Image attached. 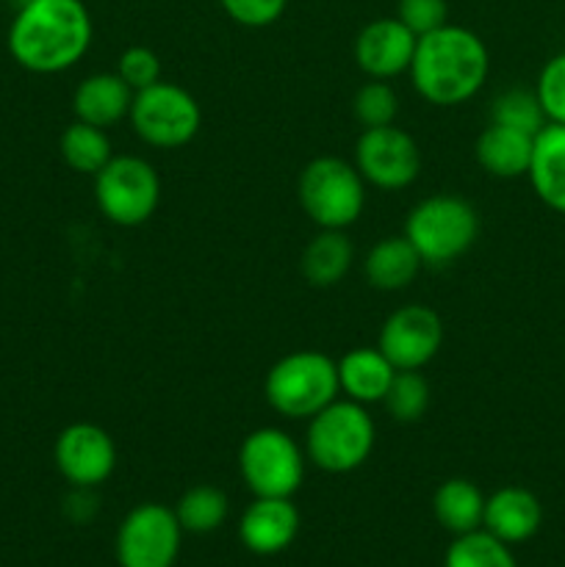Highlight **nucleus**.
I'll use <instances>...</instances> for the list:
<instances>
[{
	"label": "nucleus",
	"instance_id": "nucleus-1",
	"mask_svg": "<svg viewBox=\"0 0 565 567\" xmlns=\"http://www.w3.org/2000/svg\"><path fill=\"white\" fill-rule=\"evenodd\" d=\"M83 0H25L9 28V53L22 70L55 75L72 70L92 44Z\"/></svg>",
	"mask_w": 565,
	"mask_h": 567
},
{
	"label": "nucleus",
	"instance_id": "nucleus-2",
	"mask_svg": "<svg viewBox=\"0 0 565 567\" xmlns=\"http://www.w3.org/2000/svg\"><path fill=\"white\" fill-rule=\"evenodd\" d=\"M491 55L474 31L460 25H441L415 42L410 61V81L415 92L432 105H463L476 97L487 81Z\"/></svg>",
	"mask_w": 565,
	"mask_h": 567
},
{
	"label": "nucleus",
	"instance_id": "nucleus-3",
	"mask_svg": "<svg viewBox=\"0 0 565 567\" xmlns=\"http://www.w3.org/2000/svg\"><path fill=\"white\" fill-rule=\"evenodd\" d=\"M377 430L366 404L336 399L308 419L305 457L327 474H352L374 452Z\"/></svg>",
	"mask_w": 565,
	"mask_h": 567
},
{
	"label": "nucleus",
	"instance_id": "nucleus-4",
	"mask_svg": "<svg viewBox=\"0 0 565 567\" xmlns=\"http://www.w3.org/2000/svg\"><path fill=\"white\" fill-rule=\"evenodd\" d=\"M341 393L338 363L316 349H299L277 360L264 380V396L277 415L308 421Z\"/></svg>",
	"mask_w": 565,
	"mask_h": 567
},
{
	"label": "nucleus",
	"instance_id": "nucleus-5",
	"mask_svg": "<svg viewBox=\"0 0 565 567\" xmlns=\"http://www.w3.org/2000/svg\"><path fill=\"white\" fill-rule=\"evenodd\" d=\"M404 238L415 247L424 266H449L463 258L480 236L474 205L454 194H435L415 205L404 219Z\"/></svg>",
	"mask_w": 565,
	"mask_h": 567
},
{
	"label": "nucleus",
	"instance_id": "nucleus-6",
	"mask_svg": "<svg viewBox=\"0 0 565 567\" xmlns=\"http://www.w3.org/2000/svg\"><path fill=\"white\" fill-rule=\"evenodd\" d=\"M297 197L319 230H347L366 208V181L349 161L321 155L299 175Z\"/></svg>",
	"mask_w": 565,
	"mask_h": 567
},
{
	"label": "nucleus",
	"instance_id": "nucleus-7",
	"mask_svg": "<svg viewBox=\"0 0 565 567\" xmlns=\"http://www.w3.org/2000/svg\"><path fill=\"white\" fill-rule=\"evenodd\" d=\"M238 471L255 498H291L305 482V449L288 432L260 426L242 441Z\"/></svg>",
	"mask_w": 565,
	"mask_h": 567
},
{
	"label": "nucleus",
	"instance_id": "nucleus-8",
	"mask_svg": "<svg viewBox=\"0 0 565 567\" xmlns=\"http://www.w3.org/2000/svg\"><path fill=\"white\" fill-rule=\"evenodd\" d=\"M94 203L111 225H144L153 219L161 203L158 172L138 155H114L94 175Z\"/></svg>",
	"mask_w": 565,
	"mask_h": 567
},
{
	"label": "nucleus",
	"instance_id": "nucleus-9",
	"mask_svg": "<svg viewBox=\"0 0 565 567\" xmlns=\"http://www.w3.org/2000/svg\"><path fill=\"white\" fill-rule=\"evenodd\" d=\"M127 120L144 144L155 150H177L186 147L199 133L203 111L186 89L158 81L142 92H133Z\"/></svg>",
	"mask_w": 565,
	"mask_h": 567
},
{
	"label": "nucleus",
	"instance_id": "nucleus-10",
	"mask_svg": "<svg viewBox=\"0 0 565 567\" xmlns=\"http://www.w3.org/2000/svg\"><path fill=\"white\" fill-rule=\"evenodd\" d=\"M183 529L175 509L147 502L133 507L116 529L120 567H175Z\"/></svg>",
	"mask_w": 565,
	"mask_h": 567
},
{
	"label": "nucleus",
	"instance_id": "nucleus-11",
	"mask_svg": "<svg viewBox=\"0 0 565 567\" xmlns=\"http://www.w3.org/2000/svg\"><path fill=\"white\" fill-rule=\"evenodd\" d=\"M355 169L380 192H402L421 172V150L408 131L397 125L363 127L355 144Z\"/></svg>",
	"mask_w": 565,
	"mask_h": 567
},
{
	"label": "nucleus",
	"instance_id": "nucleus-12",
	"mask_svg": "<svg viewBox=\"0 0 565 567\" xmlns=\"http://www.w3.org/2000/svg\"><path fill=\"white\" fill-rule=\"evenodd\" d=\"M443 343V321L427 305H404L397 308L380 330V352L397 371H421Z\"/></svg>",
	"mask_w": 565,
	"mask_h": 567
},
{
	"label": "nucleus",
	"instance_id": "nucleus-13",
	"mask_svg": "<svg viewBox=\"0 0 565 567\" xmlns=\"http://www.w3.org/2000/svg\"><path fill=\"white\" fill-rule=\"evenodd\" d=\"M53 460L59 474L72 487L94 491L111 480L116 468V443L103 426L97 424H70L55 437Z\"/></svg>",
	"mask_w": 565,
	"mask_h": 567
},
{
	"label": "nucleus",
	"instance_id": "nucleus-14",
	"mask_svg": "<svg viewBox=\"0 0 565 567\" xmlns=\"http://www.w3.org/2000/svg\"><path fill=\"white\" fill-rule=\"evenodd\" d=\"M415 37L397 17L369 22L355 39V61L371 81H391L410 70L415 53Z\"/></svg>",
	"mask_w": 565,
	"mask_h": 567
},
{
	"label": "nucleus",
	"instance_id": "nucleus-15",
	"mask_svg": "<svg viewBox=\"0 0 565 567\" xmlns=\"http://www.w3.org/2000/svg\"><path fill=\"white\" fill-rule=\"evenodd\" d=\"M299 535V509L291 498H255L238 520L244 548L258 557L286 551Z\"/></svg>",
	"mask_w": 565,
	"mask_h": 567
},
{
	"label": "nucleus",
	"instance_id": "nucleus-16",
	"mask_svg": "<svg viewBox=\"0 0 565 567\" xmlns=\"http://www.w3.org/2000/svg\"><path fill=\"white\" fill-rule=\"evenodd\" d=\"M543 524V507L537 496L526 487H502L493 496L485 498V515H482V529L491 532L507 546L526 543L537 535Z\"/></svg>",
	"mask_w": 565,
	"mask_h": 567
},
{
	"label": "nucleus",
	"instance_id": "nucleus-17",
	"mask_svg": "<svg viewBox=\"0 0 565 567\" xmlns=\"http://www.w3.org/2000/svg\"><path fill=\"white\" fill-rule=\"evenodd\" d=\"M131 103L133 89L116 72H94V75L83 78L72 92L75 120L103 127V131L125 120L131 114Z\"/></svg>",
	"mask_w": 565,
	"mask_h": 567
},
{
	"label": "nucleus",
	"instance_id": "nucleus-18",
	"mask_svg": "<svg viewBox=\"0 0 565 567\" xmlns=\"http://www.w3.org/2000/svg\"><path fill=\"white\" fill-rule=\"evenodd\" d=\"M336 363L338 388H341V393H347V399L358 404H382L397 369L380 352V347L349 349Z\"/></svg>",
	"mask_w": 565,
	"mask_h": 567
},
{
	"label": "nucleus",
	"instance_id": "nucleus-19",
	"mask_svg": "<svg viewBox=\"0 0 565 567\" xmlns=\"http://www.w3.org/2000/svg\"><path fill=\"white\" fill-rule=\"evenodd\" d=\"M532 147H535V136L491 122L476 138L474 155L487 175L515 181V177H524L530 172Z\"/></svg>",
	"mask_w": 565,
	"mask_h": 567
},
{
	"label": "nucleus",
	"instance_id": "nucleus-20",
	"mask_svg": "<svg viewBox=\"0 0 565 567\" xmlns=\"http://www.w3.org/2000/svg\"><path fill=\"white\" fill-rule=\"evenodd\" d=\"M526 177L546 208L565 214V125L548 122L537 133Z\"/></svg>",
	"mask_w": 565,
	"mask_h": 567
},
{
	"label": "nucleus",
	"instance_id": "nucleus-21",
	"mask_svg": "<svg viewBox=\"0 0 565 567\" xmlns=\"http://www.w3.org/2000/svg\"><path fill=\"white\" fill-rule=\"evenodd\" d=\"M421 266H424V260H421V255L415 252V247L408 238L388 236L380 238V241L366 252L363 275L371 288L393 293L404 291V288L419 277Z\"/></svg>",
	"mask_w": 565,
	"mask_h": 567
},
{
	"label": "nucleus",
	"instance_id": "nucleus-22",
	"mask_svg": "<svg viewBox=\"0 0 565 567\" xmlns=\"http://www.w3.org/2000/svg\"><path fill=\"white\" fill-rule=\"evenodd\" d=\"M355 264V247L343 230H319L302 249L299 271L314 288H332L349 275Z\"/></svg>",
	"mask_w": 565,
	"mask_h": 567
},
{
	"label": "nucleus",
	"instance_id": "nucleus-23",
	"mask_svg": "<svg viewBox=\"0 0 565 567\" xmlns=\"http://www.w3.org/2000/svg\"><path fill=\"white\" fill-rule=\"evenodd\" d=\"M485 498L480 487L471 480H446L432 496V513L435 520L446 532L458 535H469V532L482 529V515H485Z\"/></svg>",
	"mask_w": 565,
	"mask_h": 567
},
{
	"label": "nucleus",
	"instance_id": "nucleus-24",
	"mask_svg": "<svg viewBox=\"0 0 565 567\" xmlns=\"http://www.w3.org/2000/svg\"><path fill=\"white\" fill-rule=\"evenodd\" d=\"M61 158L70 169L81 172V175H97L111 158H114V150H111V138L103 127L86 125V122L75 120L64 133H61Z\"/></svg>",
	"mask_w": 565,
	"mask_h": 567
},
{
	"label": "nucleus",
	"instance_id": "nucleus-25",
	"mask_svg": "<svg viewBox=\"0 0 565 567\" xmlns=\"http://www.w3.org/2000/svg\"><path fill=\"white\" fill-rule=\"evenodd\" d=\"M230 513V502H227L225 491L214 485H194L188 487L175 504V515L181 520L183 532L192 535H208L216 532L227 520Z\"/></svg>",
	"mask_w": 565,
	"mask_h": 567
},
{
	"label": "nucleus",
	"instance_id": "nucleus-26",
	"mask_svg": "<svg viewBox=\"0 0 565 567\" xmlns=\"http://www.w3.org/2000/svg\"><path fill=\"white\" fill-rule=\"evenodd\" d=\"M443 567H518V563L507 543L493 537L491 532L476 529L454 537Z\"/></svg>",
	"mask_w": 565,
	"mask_h": 567
},
{
	"label": "nucleus",
	"instance_id": "nucleus-27",
	"mask_svg": "<svg viewBox=\"0 0 565 567\" xmlns=\"http://www.w3.org/2000/svg\"><path fill=\"white\" fill-rule=\"evenodd\" d=\"M382 404L393 421L415 424L424 419L427 408H430V382L424 380L421 371H397Z\"/></svg>",
	"mask_w": 565,
	"mask_h": 567
},
{
	"label": "nucleus",
	"instance_id": "nucleus-28",
	"mask_svg": "<svg viewBox=\"0 0 565 567\" xmlns=\"http://www.w3.org/2000/svg\"><path fill=\"white\" fill-rule=\"evenodd\" d=\"M491 122L515 127V131H524L530 133V136H537V133L548 125L537 94L524 92V89H510V92L499 94V97L493 100Z\"/></svg>",
	"mask_w": 565,
	"mask_h": 567
},
{
	"label": "nucleus",
	"instance_id": "nucleus-29",
	"mask_svg": "<svg viewBox=\"0 0 565 567\" xmlns=\"http://www.w3.org/2000/svg\"><path fill=\"white\" fill-rule=\"evenodd\" d=\"M355 120L363 127H382L393 125L399 114V97L388 81H371L358 89L352 100Z\"/></svg>",
	"mask_w": 565,
	"mask_h": 567
},
{
	"label": "nucleus",
	"instance_id": "nucleus-30",
	"mask_svg": "<svg viewBox=\"0 0 565 567\" xmlns=\"http://www.w3.org/2000/svg\"><path fill=\"white\" fill-rule=\"evenodd\" d=\"M535 94L541 100L546 120L554 122V125H565V53L552 55L543 64Z\"/></svg>",
	"mask_w": 565,
	"mask_h": 567
},
{
	"label": "nucleus",
	"instance_id": "nucleus-31",
	"mask_svg": "<svg viewBox=\"0 0 565 567\" xmlns=\"http://www.w3.org/2000/svg\"><path fill=\"white\" fill-rule=\"evenodd\" d=\"M116 75L133 89V92H142V89L153 86L161 81V59L150 48L142 44H133L116 61Z\"/></svg>",
	"mask_w": 565,
	"mask_h": 567
},
{
	"label": "nucleus",
	"instance_id": "nucleus-32",
	"mask_svg": "<svg viewBox=\"0 0 565 567\" xmlns=\"http://www.w3.org/2000/svg\"><path fill=\"white\" fill-rule=\"evenodd\" d=\"M446 0H399L397 20L410 28L415 37H424V33L446 25Z\"/></svg>",
	"mask_w": 565,
	"mask_h": 567
},
{
	"label": "nucleus",
	"instance_id": "nucleus-33",
	"mask_svg": "<svg viewBox=\"0 0 565 567\" xmlns=\"http://www.w3.org/2000/svg\"><path fill=\"white\" fill-rule=\"evenodd\" d=\"M230 20L244 28H266L286 11L288 0H219Z\"/></svg>",
	"mask_w": 565,
	"mask_h": 567
}]
</instances>
